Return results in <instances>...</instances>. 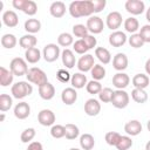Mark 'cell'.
I'll list each match as a JSON object with an SVG mask.
<instances>
[{
  "label": "cell",
  "mask_w": 150,
  "mask_h": 150,
  "mask_svg": "<svg viewBox=\"0 0 150 150\" xmlns=\"http://www.w3.org/2000/svg\"><path fill=\"white\" fill-rule=\"evenodd\" d=\"M39 95L42 100L49 101L55 96V87L50 82H47L46 84L39 87Z\"/></svg>",
  "instance_id": "22"
},
{
  "label": "cell",
  "mask_w": 150,
  "mask_h": 150,
  "mask_svg": "<svg viewBox=\"0 0 150 150\" xmlns=\"http://www.w3.org/2000/svg\"><path fill=\"white\" fill-rule=\"evenodd\" d=\"M26 2L27 0H13L12 5L15 9H19V11H23L25 6H26Z\"/></svg>",
  "instance_id": "52"
},
{
  "label": "cell",
  "mask_w": 150,
  "mask_h": 150,
  "mask_svg": "<svg viewBox=\"0 0 150 150\" xmlns=\"http://www.w3.org/2000/svg\"><path fill=\"white\" fill-rule=\"evenodd\" d=\"M124 131L128 136H137L142 132V124L138 120H130L124 125Z\"/></svg>",
  "instance_id": "19"
},
{
  "label": "cell",
  "mask_w": 150,
  "mask_h": 150,
  "mask_svg": "<svg viewBox=\"0 0 150 150\" xmlns=\"http://www.w3.org/2000/svg\"><path fill=\"white\" fill-rule=\"evenodd\" d=\"M131 83L135 88L137 89H145L149 84H150V79L146 74H143V73H139V74H136L132 80H131Z\"/></svg>",
  "instance_id": "23"
},
{
  "label": "cell",
  "mask_w": 150,
  "mask_h": 150,
  "mask_svg": "<svg viewBox=\"0 0 150 150\" xmlns=\"http://www.w3.org/2000/svg\"><path fill=\"white\" fill-rule=\"evenodd\" d=\"M50 135L53 138H62L66 136V129L64 125L61 124H54L50 128Z\"/></svg>",
  "instance_id": "44"
},
{
  "label": "cell",
  "mask_w": 150,
  "mask_h": 150,
  "mask_svg": "<svg viewBox=\"0 0 150 150\" xmlns=\"http://www.w3.org/2000/svg\"><path fill=\"white\" fill-rule=\"evenodd\" d=\"M2 22L5 26L9 28H14L19 23V18L18 14L14 11H5L2 14Z\"/></svg>",
  "instance_id": "21"
},
{
  "label": "cell",
  "mask_w": 150,
  "mask_h": 150,
  "mask_svg": "<svg viewBox=\"0 0 150 150\" xmlns=\"http://www.w3.org/2000/svg\"><path fill=\"white\" fill-rule=\"evenodd\" d=\"M26 77H27V81H28L29 83L36 84L38 87H41V86H43V84H46V83L48 82V79H47L46 73H45L42 69L38 68V67H32V68H29V70H28V73H27V75H26Z\"/></svg>",
  "instance_id": "3"
},
{
  "label": "cell",
  "mask_w": 150,
  "mask_h": 150,
  "mask_svg": "<svg viewBox=\"0 0 150 150\" xmlns=\"http://www.w3.org/2000/svg\"><path fill=\"white\" fill-rule=\"evenodd\" d=\"M102 84L100 83V81H95V80H91L87 83L86 86V90L88 91V94L90 95H95V94H100V91L102 90Z\"/></svg>",
  "instance_id": "38"
},
{
  "label": "cell",
  "mask_w": 150,
  "mask_h": 150,
  "mask_svg": "<svg viewBox=\"0 0 150 150\" xmlns=\"http://www.w3.org/2000/svg\"><path fill=\"white\" fill-rule=\"evenodd\" d=\"M64 129H66V136H64V137H66L67 139H69V141L77 138L79 135H80V129H79V127L75 125V124H73V123L66 124V125H64Z\"/></svg>",
  "instance_id": "36"
},
{
  "label": "cell",
  "mask_w": 150,
  "mask_h": 150,
  "mask_svg": "<svg viewBox=\"0 0 150 150\" xmlns=\"http://www.w3.org/2000/svg\"><path fill=\"white\" fill-rule=\"evenodd\" d=\"M142 38V40L144 41V43H150V25H144L139 28V33H138Z\"/></svg>",
  "instance_id": "49"
},
{
  "label": "cell",
  "mask_w": 150,
  "mask_h": 150,
  "mask_svg": "<svg viewBox=\"0 0 150 150\" xmlns=\"http://www.w3.org/2000/svg\"><path fill=\"white\" fill-rule=\"evenodd\" d=\"M69 150H81V149H79V148H70Z\"/></svg>",
  "instance_id": "59"
},
{
  "label": "cell",
  "mask_w": 150,
  "mask_h": 150,
  "mask_svg": "<svg viewBox=\"0 0 150 150\" xmlns=\"http://www.w3.org/2000/svg\"><path fill=\"white\" fill-rule=\"evenodd\" d=\"M89 33L91 34H100L102 33L103 28H104V22L103 20L97 16V15H91L89 16V19H87V23H86Z\"/></svg>",
  "instance_id": "9"
},
{
  "label": "cell",
  "mask_w": 150,
  "mask_h": 150,
  "mask_svg": "<svg viewBox=\"0 0 150 150\" xmlns=\"http://www.w3.org/2000/svg\"><path fill=\"white\" fill-rule=\"evenodd\" d=\"M35 135H36V131H35L34 128H27L21 132L20 139H21L22 143H30L34 139Z\"/></svg>",
  "instance_id": "41"
},
{
  "label": "cell",
  "mask_w": 150,
  "mask_h": 150,
  "mask_svg": "<svg viewBox=\"0 0 150 150\" xmlns=\"http://www.w3.org/2000/svg\"><path fill=\"white\" fill-rule=\"evenodd\" d=\"M128 56L124 53H117L112 57V67L117 71H123L128 68Z\"/></svg>",
  "instance_id": "18"
},
{
  "label": "cell",
  "mask_w": 150,
  "mask_h": 150,
  "mask_svg": "<svg viewBox=\"0 0 150 150\" xmlns=\"http://www.w3.org/2000/svg\"><path fill=\"white\" fill-rule=\"evenodd\" d=\"M90 74H91L93 80H95V81H101V80H103V79L105 77V68H104L102 64L96 63V64L93 67V69L90 70Z\"/></svg>",
  "instance_id": "35"
},
{
  "label": "cell",
  "mask_w": 150,
  "mask_h": 150,
  "mask_svg": "<svg viewBox=\"0 0 150 150\" xmlns=\"http://www.w3.org/2000/svg\"><path fill=\"white\" fill-rule=\"evenodd\" d=\"M61 100L66 105H71L77 100V91L73 87H67L61 93Z\"/></svg>",
  "instance_id": "14"
},
{
  "label": "cell",
  "mask_w": 150,
  "mask_h": 150,
  "mask_svg": "<svg viewBox=\"0 0 150 150\" xmlns=\"http://www.w3.org/2000/svg\"><path fill=\"white\" fill-rule=\"evenodd\" d=\"M112 95H114V90L109 87H105L103 88L100 94H98V100L103 103H110L111 100H112Z\"/></svg>",
  "instance_id": "39"
},
{
  "label": "cell",
  "mask_w": 150,
  "mask_h": 150,
  "mask_svg": "<svg viewBox=\"0 0 150 150\" xmlns=\"http://www.w3.org/2000/svg\"><path fill=\"white\" fill-rule=\"evenodd\" d=\"M22 12H23L25 14L29 15V16L35 15L36 12H38V5H36V2L33 1V0H27L26 6H25V8H23Z\"/></svg>",
  "instance_id": "47"
},
{
  "label": "cell",
  "mask_w": 150,
  "mask_h": 150,
  "mask_svg": "<svg viewBox=\"0 0 150 150\" xmlns=\"http://www.w3.org/2000/svg\"><path fill=\"white\" fill-rule=\"evenodd\" d=\"M95 56L98 59V61L103 64H108L111 61V54L110 52L104 47H96L95 48Z\"/></svg>",
  "instance_id": "28"
},
{
  "label": "cell",
  "mask_w": 150,
  "mask_h": 150,
  "mask_svg": "<svg viewBox=\"0 0 150 150\" xmlns=\"http://www.w3.org/2000/svg\"><path fill=\"white\" fill-rule=\"evenodd\" d=\"M66 11H67L66 5H64V2H62V1H54V2L50 5V7H49V13H50V15H52L53 18H55V19L62 18V16L66 14Z\"/></svg>",
  "instance_id": "20"
},
{
  "label": "cell",
  "mask_w": 150,
  "mask_h": 150,
  "mask_svg": "<svg viewBox=\"0 0 150 150\" xmlns=\"http://www.w3.org/2000/svg\"><path fill=\"white\" fill-rule=\"evenodd\" d=\"M130 83V77L128 74L123 71H118L112 76V86L117 89H124L129 86Z\"/></svg>",
  "instance_id": "13"
},
{
  "label": "cell",
  "mask_w": 150,
  "mask_h": 150,
  "mask_svg": "<svg viewBox=\"0 0 150 150\" xmlns=\"http://www.w3.org/2000/svg\"><path fill=\"white\" fill-rule=\"evenodd\" d=\"M145 18H146V20L150 22V7L146 9V13H145Z\"/></svg>",
  "instance_id": "55"
},
{
  "label": "cell",
  "mask_w": 150,
  "mask_h": 150,
  "mask_svg": "<svg viewBox=\"0 0 150 150\" xmlns=\"http://www.w3.org/2000/svg\"><path fill=\"white\" fill-rule=\"evenodd\" d=\"M101 111V103L96 98H89L84 103V112L88 116H97Z\"/></svg>",
  "instance_id": "15"
},
{
  "label": "cell",
  "mask_w": 150,
  "mask_h": 150,
  "mask_svg": "<svg viewBox=\"0 0 150 150\" xmlns=\"http://www.w3.org/2000/svg\"><path fill=\"white\" fill-rule=\"evenodd\" d=\"M41 56H42V55H41V52H40V49L36 48V47L29 48V49H27V50L25 52V60H26L28 63H32V64L38 63V62L40 61Z\"/></svg>",
  "instance_id": "26"
},
{
  "label": "cell",
  "mask_w": 150,
  "mask_h": 150,
  "mask_svg": "<svg viewBox=\"0 0 150 150\" xmlns=\"http://www.w3.org/2000/svg\"><path fill=\"white\" fill-rule=\"evenodd\" d=\"M27 150H43V146L40 142H30L28 144Z\"/></svg>",
  "instance_id": "53"
},
{
  "label": "cell",
  "mask_w": 150,
  "mask_h": 150,
  "mask_svg": "<svg viewBox=\"0 0 150 150\" xmlns=\"http://www.w3.org/2000/svg\"><path fill=\"white\" fill-rule=\"evenodd\" d=\"M71 87L75 89H82L87 86L88 81H87V76L83 73H75L71 75V80H70Z\"/></svg>",
  "instance_id": "25"
},
{
  "label": "cell",
  "mask_w": 150,
  "mask_h": 150,
  "mask_svg": "<svg viewBox=\"0 0 150 150\" xmlns=\"http://www.w3.org/2000/svg\"><path fill=\"white\" fill-rule=\"evenodd\" d=\"M82 40L86 42V45H87V47H88L89 50L93 49V48H95L96 45H97V40H96V38H95L94 35H91V34H88V35L84 36Z\"/></svg>",
  "instance_id": "50"
},
{
  "label": "cell",
  "mask_w": 150,
  "mask_h": 150,
  "mask_svg": "<svg viewBox=\"0 0 150 150\" xmlns=\"http://www.w3.org/2000/svg\"><path fill=\"white\" fill-rule=\"evenodd\" d=\"M88 34H89V30H88L87 26H84L82 23H77V25H74L73 26V35H75L76 38L83 39Z\"/></svg>",
  "instance_id": "40"
},
{
  "label": "cell",
  "mask_w": 150,
  "mask_h": 150,
  "mask_svg": "<svg viewBox=\"0 0 150 150\" xmlns=\"http://www.w3.org/2000/svg\"><path fill=\"white\" fill-rule=\"evenodd\" d=\"M61 60H62V64L68 69L74 68L75 63H77L76 59H75V55H74V52L70 50L69 48H66L61 52Z\"/></svg>",
  "instance_id": "17"
},
{
  "label": "cell",
  "mask_w": 150,
  "mask_h": 150,
  "mask_svg": "<svg viewBox=\"0 0 150 150\" xmlns=\"http://www.w3.org/2000/svg\"><path fill=\"white\" fill-rule=\"evenodd\" d=\"M36 43H38V39H36V36L33 35V34H25V35H22V36L19 39V45H20V47L23 48V49H26V50L29 49V48L35 47Z\"/></svg>",
  "instance_id": "24"
},
{
  "label": "cell",
  "mask_w": 150,
  "mask_h": 150,
  "mask_svg": "<svg viewBox=\"0 0 150 150\" xmlns=\"http://www.w3.org/2000/svg\"><path fill=\"white\" fill-rule=\"evenodd\" d=\"M123 19H122V14L117 11H112L110 12L107 18H105V25L109 29H111L112 32L118 30V28L122 26Z\"/></svg>",
  "instance_id": "7"
},
{
  "label": "cell",
  "mask_w": 150,
  "mask_h": 150,
  "mask_svg": "<svg viewBox=\"0 0 150 150\" xmlns=\"http://www.w3.org/2000/svg\"><path fill=\"white\" fill-rule=\"evenodd\" d=\"M14 75L11 71V69H7L5 67H0V84L1 87H8L13 83Z\"/></svg>",
  "instance_id": "27"
},
{
  "label": "cell",
  "mask_w": 150,
  "mask_h": 150,
  "mask_svg": "<svg viewBox=\"0 0 150 150\" xmlns=\"http://www.w3.org/2000/svg\"><path fill=\"white\" fill-rule=\"evenodd\" d=\"M61 56V52H60V47L55 43H48L43 47L42 50V57L45 59L46 62H54L56 61L59 57Z\"/></svg>",
  "instance_id": "6"
},
{
  "label": "cell",
  "mask_w": 150,
  "mask_h": 150,
  "mask_svg": "<svg viewBox=\"0 0 150 150\" xmlns=\"http://www.w3.org/2000/svg\"><path fill=\"white\" fill-rule=\"evenodd\" d=\"M145 150H150V141L145 144Z\"/></svg>",
  "instance_id": "57"
},
{
  "label": "cell",
  "mask_w": 150,
  "mask_h": 150,
  "mask_svg": "<svg viewBox=\"0 0 150 150\" xmlns=\"http://www.w3.org/2000/svg\"><path fill=\"white\" fill-rule=\"evenodd\" d=\"M124 7L131 15H139L145 11V4L142 0H127Z\"/></svg>",
  "instance_id": "11"
},
{
  "label": "cell",
  "mask_w": 150,
  "mask_h": 150,
  "mask_svg": "<svg viewBox=\"0 0 150 150\" xmlns=\"http://www.w3.org/2000/svg\"><path fill=\"white\" fill-rule=\"evenodd\" d=\"M131 98L136 102V103H145L148 101V93L145 91V89H137L134 88L131 91Z\"/></svg>",
  "instance_id": "33"
},
{
  "label": "cell",
  "mask_w": 150,
  "mask_h": 150,
  "mask_svg": "<svg viewBox=\"0 0 150 150\" xmlns=\"http://www.w3.org/2000/svg\"><path fill=\"white\" fill-rule=\"evenodd\" d=\"M132 146V139L130 136H121L118 143L116 144L117 150H129Z\"/></svg>",
  "instance_id": "42"
},
{
  "label": "cell",
  "mask_w": 150,
  "mask_h": 150,
  "mask_svg": "<svg viewBox=\"0 0 150 150\" xmlns=\"http://www.w3.org/2000/svg\"><path fill=\"white\" fill-rule=\"evenodd\" d=\"M69 14L73 18H82V16H91L94 14V7L91 0H79L73 1L69 5Z\"/></svg>",
  "instance_id": "1"
},
{
  "label": "cell",
  "mask_w": 150,
  "mask_h": 150,
  "mask_svg": "<svg viewBox=\"0 0 150 150\" xmlns=\"http://www.w3.org/2000/svg\"><path fill=\"white\" fill-rule=\"evenodd\" d=\"M18 43V40H16V36L14 34H4L2 38H1V46L6 49H12L16 46Z\"/></svg>",
  "instance_id": "32"
},
{
  "label": "cell",
  "mask_w": 150,
  "mask_h": 150,
  "mask_svg": "<svg viewBox=\"0 0 150 150\" xmlns=\"http://www.w3.org/2000/svg\"><path fill=\"white\" fill-rule=\"evenodd\" d=\"M129 101H130V97H129V94L124 90V89H117L114 91V95H112V100H111V104L117 108V109H124L128 107L129 104Z\"/></svg>",
  "instance_id": "5"
},
{
  "label": "cell",
  "mask_w": 150,
  "mask_h": 150,
  "mask_svg": "<svg viewBox=\"0 0 150 150\" xmlns=\"http://www.w3.org/2000/svg\"><path fill=\"white\" fill-rule=\"evenodd\" d=\"M33 93V86L28 81H19L11 88V94L16 100H22Z\"/></svg>",
  "instance_id": "2"
},
{
  "label": "cell",
  "mask_w": 150,
  "mask_h": 150,
  "mask_svg": "<svg viewBox=\"0 0 150 150\" xmlns=\"http://www.w3.org/2000/svg\"><path fill=\"white\" fill-rule=\"evenodd\" d=\"M123 26H124V29L125 32L130 33V34H135L138 29H139V22L136 18L134 16H130V18H127L123 22Z\"/></svg>",
  "instance_id": "31"
},
{
  "label": "cell",
  "mask_w": 150,
  "mask_h": 150,
  "mask_svg": "<svg viewBox=\"0 0 150 150\" xmlns=\"http://www.w3.org/2000/svg\"><path fill=\"white\" fill-rule=\"evenodd\" d=\"M9 69L14 76H23L27 75L29 68L27 66V61L22 57H14L9 63Z\"/></svg>",
  "instance_id": "4"
},
{
  "label": "cell",
  "mask_w": 150,
  "mask_h": 150,
  "mask_svg": "<svg viewBox=\"0 0 150 150\" xmlns=\"http://www.w3.org/2000/svg\"><path fill=\"white\" fill-rule=\"evenodd\" d=\"M144 68H145V73H146V75H150V59L146 60Z\"/></svg>",
  "instance_id": "54"
},
{
  "label": "cell",
  "mask_w": 150,
  "mask_h": 150,
  "mask_svg": "<svg viewBox=\"0 0 150 150\" xmlns=\"http://www.w3.org/2000/svg\"><path fill=\"white\" fill-rule=\"evenodd\" d=\"M121 136H122V135H120V134L116 132V131H108V132L105 134V136H104V139H105L107 144H109V145H111V146H116V144L118 143Z\"/></svg>",
  "instance_id": "43"
},
{
  "label": "cell",
  "mask_w": 150,
  "mask_h": 150,
  "mask_svg": "<svg viewBox=\"0 0 150 150\" xmlns=\"http://www.w3.org/2000/svg\"><path fill=\"white\" fill-rule=\"evenodd\" d=\"M127 40H128L127 35L122 30H115V32H112L109 35V39H108L109 45L112 46V47H116V48L124 46V43L127 42Z\"/></svg>",
  "instance_id": "12"
},
{
  "label": "cell",
  "mask_w": 150,
  "mask_h": 150,
  "mask_svg": "<svg viewBox=\"0 0 150 150\" xmlns=\"http://www.w3.org/2000/svg\"><path fill=\"white\" fill-rule=\"evenodd\" d=\"M13 105V98L8 94H1L0 95V110L1 112H6L9 110Z\"/></svg>",
  "instance_id": "37"
},
{
  "label": "cell",
  "mask_w": 150,
  "mask_h": 150,
  "mask_svg": "<svg viewBox=\"0 0 150 150\" xmlns=\"http://www.w3.org/2000/svg\"><path fill=\"white\" fill-rule=\"evenodd\" d=\"M95 64L96 63H95V60H94V55H91V54H84V55H82L77 60L76 67L80 70V73H83L84 74L87 71H90Z\"/></svg>",
  "instance_id": "8"
},
{
  "label": "cell",
  "mask_w": 150,
  "mask_h": 150,
  "mask_svg": "<svg viewBox=\"0 0 150 150\" xmlns=\"http://www.w3.org/2000/svg\"><path fill=\"white\" fill-rule=\"evenodd\" d=\"M29 115H30V107L27 102H25V101L19 102L14 107V116L18 120H26Z\"/></svg>",
  "instance_id": "16"
},
{
  "label": "cell",
  "mask_w": 150,
  "mask_h": 150,
  "mask_svg": "<svg viewBox=\"0 0 150 150\" xmlns=\"http://www.w3.org/2000/svg\"><path fill=\"white\" fill-rule=\"evenodd\" d=\"M5 112H1V115H0V122H4L5 121Z\"/></svg>",
  "instance_id": "56"
},
{
  "label": "cell",
  "mask_w": 150,
  "mask_h": 150,
  "mask_svg": "<svg viewBox=\"0 0 150 150\" xmlns=\"http://www.w3.org/2000/svg\"><path fill=\"white\" fill-rule=\"evenodd\" d=\"M57 45L61 47H64V49L71 45H74V38L70 33L63 32L57 36Z\"/></svg>",
  "instance_id": "34"
},
{
  "label": "cell",
  "mask_w": 150,
  "mask_h": 150,
  "mask_svg": "<svg viewBox=\"0 0 150 150\" xmlns=\"http://www.w3.org/2000/svg\"><path fill=\"white\" fill-rule=\"evenodd\" d=\"M80 146L82 150H93L95 146V138L91 134H83L80 136Z\"/></svg>",
  "instance_id": "29"
},
{
  "label": "cell",
  "mask_w": 150,
  "mask_h": 150,
  "mask_svg": "<svg viewBox=\"0 0 150 150\" xmlns=\"http://www.w3.org/2000/svg\"><path fill=\"white\" fill-rule=\"evenodd\" d=\"M55 120V114L50 109H42L38 114V122L43 127H53Z\"/></svg>",
  "instance_id": "10"
},
{
  "label": "cell",
  "mask_w": 150,
  "mask_h": 150,
  "mask_svg": "<svg viewBox=\"0 0 150 150\" xmlns=\"http://www.w3.org/2000/svg\"><path fill=\"white\" fill-rule=\"evenodd\" d=\"M73 49H74L75 53H77V54H80V55H84V54H87V52L89 50L88 47H87V45H86V42H84L82 39H79V40H76V41L74 42Z\"/></svg>",
  "instance_id": "45"
},
{
  "label": "cell",
  "mask_w": 150,
  "mask_h": 150,
  "mask_svg": "<svg viewBox=\"0 0 150 150\" xmlns=\"http://www.w3.org/2000/svg\"><path fill=\"white\" fill-rule=\"evenodd\" d=\"M56 79L61 82V83H67L71 80V75L69 74L68 70L66 69H59L56 73Z\"/></svg>",
  "instance_id": "48"
},
{
  "label": "cell",
  "mask_w": 150,
  "mask_h": 150,
  "mask_svg": "<svg viewBox=\"0 0 150 150\" xmlns=\"http://www.w3.org/2000/svg\"><path fill=\"white\" fill-rule=\"evenodd\" d=\"M146 128H148V130L150 131V120H149V121L146 122Z\"/></svg>",
  "instance_id": "58"
},
{
  "label": "cell",
  "mask_w": 150,
  "mask_h": 150,
  "mask_svg": "<svg viewBox=\"0 0 150 150\" xmlns=\"http://www.w3.org/2000/svg\"><path fill=\"white\" fill-rule=\"evenodd\" d=\"M93 1V7H94V13H100L104 9L107 2L105 0H91Z\"/></svg>",
  "instance_id": "51"
},
{
  "label": "cell",
  "mask_w": 150,
  "mask_h": 150,
  "mask_svg": "<svg viewBox=\"0 0 150 150\" xmlns=\"http://www.w3.org/2000/svg\"><path fill=\"white\" fill-rule=\"evenodd\" d=\"M128 42H129V45H130L132 48H141V47H143V45H144V41L142 40V38H141V35H139L138 33L131 34L130 38L128 39Z\"/></svg>",
  "instance_id": "46"
},
{
  "label": "cell",
  "mask_w": 150,
  "mask_h": 150,
  "mask_svg": "<svg viewBox=\"0 0 150 150\" xmlns=\"http://www.w3.org/2000/svg\"><path fill=\"white\" fill-rule=\"evenodd\" d=\"M25 30L28 33V34H35V33H38L40 29H41V22H40V20H38V19H28V20H26L25 21Z\"/></svg>",
  "instance_id": "30"
}]
</instances>
